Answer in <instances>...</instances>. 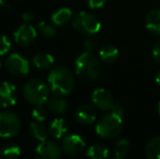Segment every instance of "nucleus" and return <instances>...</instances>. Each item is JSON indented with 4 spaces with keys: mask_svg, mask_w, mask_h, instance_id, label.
I'll list each match as a JSON object with an SVG mask.
<instances>
[{
    "mask_svg": "<svg viewBox=\"0 0 160 159\" xmlns=\"http://www.w3.org/2000/svg\"><path fill=\"white\" fill-rule=\"evenodd\" d=\"M48 84L50 91L56 96H65L73 91L75 77L68 67L58 66L48 75Z\"/></svg>",
    "mask_w": 160,
    "mask_h": 159,
    "instance_id": "obj_1",
    "label": "nucleus"
},
{
    "mask_svg": "<svg viewBox=\"0 0 160 159\" xmlns=\"http://www.w3.org/2000/svg\"><path fill=\"white\" fill-rule=\"evenodd\" d=\"M75 72L84 80H97L100 77L102 67L94 52L84 51L75 61Z\"/></svg>",
    "mask_w": 160,
    "mask_h": 159,
    "instance_id": "obj_2",
    "label": "nucleus"
},
{
    "mask_svg": "<svg viewBox=\"0 0 160 159\" xmlns=\"http://www.w3.org/2000/svg\"><path fill=\"white\" fill-rule=\"evenodd\" d=\"M49 86L39 79H32L24 84V98L34 106H42L49 98Z\"/></svg>",
    "mask_w": 160,
    "mask_h": 159,
    "instance_id": "obj_3",
    "label": "nucleus"
},
{
    "mask_svg": "<svg viewBox=\"0 0 160 159\" xmlns=\"http://www.w3.org/2000/svg\"><path fill=\"white\" fill-rule=\"evenodd\" d=\"M123 121L121 116L114 112L103 115L96 124V133L102 138H113L121 133Z\"/></svg>",
    "mask_w": 160,
    "mask_h": 159,
    "instance_id": "obj_4",
    "label": "nucleus"
},
{
    "mask_svg": "<svg viewBox=\"0 0 160 159\" xmlns=\"http://www.w3.org/2000/svg\"><path fill=\"white\" fill-rule=\"evenodd\" d=\"M72 25H73L74 30L85 36L95 35L96 33L99 32L101 26L96 15H94L93 13L85 12V11H82L78 14H76Z\"/></svg>",
    "mask_w": 160,
    "mask_h": 159,
    "instance_id": "obj_5",
    "label": "nucleus"
},
{
    "mask_svg": "<svg viewBox=\"0 0 160 159\" xmlns=\"http://www.w3.org/2000/svg\"><path fill=\"white\" fill-rule=\"evenodd\" d=\"M21 119L15 112L2 111L0 112V137L10 138L18 135L21 130Z\"/></svg>",
    "mask_w": 160,
    "mask_h": 159,
    "instance_id": "obj_6",
    "label": "nucleus"
},
{
    "mask_svg": "<svg viewBox=\"0 0 160 159\" xmlns=\"http://www.w3.org/2000/svg\"><path fill=\"white\" fill-rule=\"evenodd\" d=\"M6 68L12 75L24 77L30 71V63L20 53H11L6 60Z\"/></svg>",
    "mask_w": 160,
    "mask_h": 159,
    "instance_id": "obj_7",
    "label": "nucleus"
},
{
    "mask_svg": "<svg viewBox=\"0 0 160 159\" xmlns=\"http://www.w3.org/2000/svg\"><path fill=\"white\" fill-rule=\"evenodd\" d=\"M61 157V148L55 142L44 141L36 147L35 158L37 159H57Z\"/></svg>",
    "mask_w": 160,
    "mask_h": 159,
    "instance_id": "obj_8",
    "label": "nucleus"
},
{
    "mask_svg": "<svg viewBox=\"0 0 160 159\" xmlns=\"http://www.w3.org/2000/svg\"><path fill=\"white\" fill-rule=\"evenodd\" d=\"M85 142L80 135L71 134L63 138L62 142V151L67 155L70 156H78L85 151Z\"/></svg>",
    "mask_w": 160,
    "mask_h": 159,
    "instance_id": "obj_9",
    "label": "nucleus"
},
{
    "mask_svg": "<svg viewBox=\"0 0 160 159\" xmlns=\"http://www.w3.org/2000/svg\"><path fill=\"white\" fill-rule=\"evenodd\" d=\"M17 102V87L10 82L0 83V106L9 108Z\"/></svg>",
    "mask_w": 160,
    "mask_h": 159,
    "instance_id": "obj_10",
    "label": "nucleus"
},
{
    "mask_svg": "<svg viewBox=\"0 0 160 159\" xmlns=\"http://www.w3.org/2000/svg\"><path fill=\"white\" fill-rule=\"evenodd\" d=\"M37 32L30 24H23L14 32V40L20 46H28L35 40Z\"/></svg>",
    "mask_w": 160,
    "mask_h": 159,
    "instance_id": "obj_11",
    "label": "nucleus"
},
{
    "mask_svg": "<svg viewBox=\"0 0 160 159\" xmlns=\"http://www.w3.org/2000/svg\"><path fill=\"white\" fill-rule=\"evenodd\" d=\"M94 105L101 110H110L113 105V97L111 93L105 88H97L92 95Z\"/></svg>",
    "mask_w": 160,
    "mask_h": 159,
    "instance_id": "obj_12",
    "label": "nucleus"
},
{
    "mask_svg": "<svg viewBox=\"0 0 160 159\" xmlns=\"http://www.w3.org/2000/svg\"><path fill=\"white\" fill-rule=\"evenodd\" d=\"M74 117H75L76 122L81 123V124L89 125L95 122L96 111H95V109L92 106H89V105H80V106L75 109Z\"/></svg>",
    "mask_w": 160,
    "mask_h": 159,
    "instance_id": "obj_13",
    "label": "nucleus"
},
{
    "mask_svg": "<svg viewBox=\"0 0 160 159\" xmlns=\"http://www.w3.org/2000/svg\"><path fill=\"white\" fill-rule=\"evenodd\" d=\"M145 25L149 32L160 35V9H152L146 14Z\"/></svg>",
    "mask_w": 160,
    "mask_h": 159,
    "instance_id": "obj_14",
    "label": "nucleus"
},
{
    "mask_svg": "<svg viewBox=\"0 0 160 159\" xmlns=\"http://www.w3.org/2000/svg\"><path fill=\"white\" fill-rule=\"evenodd\" d=\"M99 57L105 63L111 64L116 62L119 58V49L114 45H105L99 50Z\"/></svg>",
    "mask_w": 160,
    "mask_h": 159,
    "instance_id": "obj_15",
    "label": "nucleus"
},
{
    "mask_svg": "<svg viewBox=\"0 0 160 159\" xmlns=\"http://www.w3.org/2000/svg\"><path fill=\"white\" fill-rule=\"evenodd\" d=\"M55 63V58L47 52H39L33 58V64L39 70H48Z\"/></svg>",
    "mask_w": 160,
    "mask_h": 159,
    "instance_id": "obj_16",
    "label": "nucleus"
},
{
    "mask_svg": "<svg viewBox=\"0 0 160 159\" xmlns=\"http://www.w3.org/2000/svg\"><path fill=\"white\" fill-rule=\"evenodd\" d=\"M47 108L49 111L56 115H62L67 111L68 108V102L67 100L61 98V96H57V97L50 98L47 100Z\"/></svg>",
    "mask_w": 160,
    "mask_h": 159,
    "instance_id": "obj_17",
    "label": "nucleus"
},
{
    "mask_svg": "<svg viewBox=\"0 0 160 159\" xmlns=\"http://www.w3.org/2000/svg\"><path fill=\"white\" fill-rule=\"evenodd\" d=\"M49 130H50V134L52 137L61 138L62 136L67 134L69 127H68L67 121L62 119V118H58V119H55L51 122Z\"/></svg>",
    "mask_w": 160,
    "mask_h": 159,
    "instance_id": "obj_18",
    "label": "nucleus"
},
{
    "mask_svg": "<svg viewBox=\"0 0 160 159\" xmlns=\"http://www.w3.org/2000/svg\"><path fill=\"white\" fill-rule=\"evenodd\" d=\"M145 153L148 158L160 159V136L150 138L145 146Z\"/></svg>",
    "mask_w": 160,
    "mask_h": 159,
    "instance_id": "obj_19",
    "label": "nucleus"
},
{
    "mask_svg": "<svg viewBox=\"0 0 160 159\" xmlns=\"http://www.w3.org/2000/svg\"><path fill=\"white\" fill-rule=\"evenodd\" d=\"M72 17V11L69 8H61L57 10L51 17L52 22L56 25H63L67 22H69Z\"/></svg>",
    "mask_w": 160,
    "mask_h": 159,
    "instance_id": "obj_20",
    "label": "nucleus"
},
{
    "mask_svg": "<svg viewBox=\"0 0 160 159\" xmlns=\"http://www.w3.org/2000/svg\"><path fill=\"white\" fill-rule=\"evenodd\" d=\"M30 132L32 134V136L35 140L39 141V142H44L47 140V131L46 127L42 124V122H32L30 124Z\"/></svg>",
    "mask_w": 160,
    "mask_h": 159,
    "instance_id": "obj_21",
    "label": "nucleus"
},
{
    "mask_svg": "<svg viewBox=\"0 0 160 159\" xmlns=\"http://www.w3.org/2000/svg\"><path fill=\"white\" fill-rule=\"evenodd\" d=\"M87 157L93 159H103L108 157V148L101 144L92 145L86 153Z\"/></svg>",
    "mask_w": 160,
    "mask_h": 159,
    "instance_id": "obj_22",
    "label": "nucleus"
},
{
    "mask_svg": "<svg viewBox=\"0 0 160 159\" xmlns=\"http://www.w3.org/2000/svg\"><path fill=\"white\" fill-rule=\"evenodd\" d=\"M130 151V142L128 140H120L114 145V157L117 159L124 158Z\"/></svg>",
    "mask_w": 160,
    "mask_h": 159,
    "instance_id": "obj_23",
    "label": "nucleus"
},
{
    "mask_svg": "<svg viewBox=\"0 0 160 159\" xmlns=\"http://www.w3.org/2000/svg\"><path fill=\"white\" fill-rule=\"evenodd\" d=\"M21 155V149L17 145H8V146H4L3 148L0 151V157L3 158H17Z\"/></svg>",
    "mask_w": 160,
    "mask_h": 159,
    "instance_id": "obj_24",
    "label": "nucleus"
},
{
    "mask_svg": "<svg viewBox=\"0 0 160 159\" xmlns=\"http://www.w3.org/2000/svg\"><path fill=\"white\" fill-rule=\"evenodd\" d=\"M38 32L45 38H52L56 36V28L52 25L48 24L47 22H40L38 24Z\"/></svg>",
    "mask_w": 160,
    "mask_h": 159,
    "instance_id": "obj_25",
    "label": "nucleus"
},
{
    "mask_svg": "<svg viewBox=\"0 0 160 159\" xmlns=\"http://www.w3.org/2000/svg\"><path fill=\"white\" fill-rule=\"evenodd\" d=\"M32 117L35 119V121L38 122H42V121L46 120L47 118V111L46 109L42 106H36L32 111Z\"/></svg>",
    "mask_w": 160,
    "mask_h": 159,
    "instance_id": "obj_26",
    "label": "nucleus"
},
{
    "mask_svg": "<svg viewBox=\"0 0 160 159\" xmlns=\"http://www.w3.org/2000/svg\"><path fill=\"white\" fill-rule=\"evenodd\" d=\"M98 40H97L94 35H89L84 40V47L85 51H89V52H94L98 47Z\"/></svg>",
    "mask_w": 160,
    "mask_h": 159,
    "instance_id": "obj_27",
    "label": "nucleus"
},
{
    "mask_svg": "<svg viewBox=\"0 0 160 159\" xmlns=\"http://www.w3.org/2000/svg\"><path fill=\"white\" fill-rule=\"evenodd\" d=\"M11 48V40L7 35L0 36V56H4Z\"/></svg>",
    "mask_w": 160,
    "mask_h": 159,
    "instance_id": "obj_28",
    "label": "nucleus"
},
{
    "mask_svg": "<svg viewBox=\"0 0 160 159\" xmlns=\"http://www.w3.org/2000/svg\"><path fill=\"white\" fill-rule=\"evenodd\" d=\"M110 110H111V112H114L119 116H122L123 113H124V106H123L121 102H113V105H112Z\"/></svg>",
    "mask_w": 160,
    "mask_h": 159,
    "instance_id": "obj_29",
    "label": "nucleus"
},
{
    "mask_svg": "<svg viewBox=\"0 0 160 159\" xmlns=\"http://www.w3.org/2000/svg\"><path fill=\"white\" fill-rule=\"evenodd\" d=\"M152 57H154L155 61L160 64V38L157 40L152 48Z\"/></svg>",
    "mask_w": 160,
    "mask_h": 159,
    "instance_id": "obj_30",
    "label": "nucleus"
},
{
    "mask_svg": "<svg viewBox=\"0 0 160 159\" xmlns=\"http://www.w3.org/2000/svg\"><path fill=\"white\" fill-rule=\"evenodd\" d=\"M87 4L89 6V8L92 9H99L106 3L107 0H86Z\"/></svg>",
    "mask_w": 160,
    "mask_h": 159,
    "instance_id": "obj_31",
    "label": "nucleus"
},
{
    "mask_svg": "<svg viewBox=\"0 0 160 159\" xmlns=\"http://www.w3.org/2000/svg\"><path fill=\"white\" fill-rule=\"evenodd\" d=\"M22 19H23V21L26 22V23H30V22H32L34 20V13L32 11H25V12L22 14Z\"/></svg>",
    "mask_w": 160,
    "mask_h": 159,
    "instance_id": "obj_32",
    "label": "nucleus"
},
{
    "mask_svg": "<svg viewBox=\"0 0 160 159\" xmlns=\"http://www.w3.org/2000/svg\"><path fill=\"white\" fill-rule=\"evenodd\" d=\"M156 83H157V85L160 87V71L157 73V75H156Z\"/></svg>",
    "mask_w": 160,
    "mask_h": 159,
    "instance_id": "obj_33",
    "label": "nucleus"
},
{
    "mask_svg": "<svg viewBox=\"0 0 160 159\" xmlns=\"http://www.w3.org/2000/svg\"><path fill=\"white\" fill-rule=\"evenodd\" d=\"M3 3H4L3 0H0V9H1L2 7H3Z\"/></svg>",
    "mask_w": 160,
    "mask_h": 159,
    "instance_id": "obj_34",
    "label": "nucleus"
},
{
    "mask_svg": "<svg viewBox=\"0 0 160 159\" xmlns=\"http://www.w3.org/2000/svg\"><path fill=\"white\" fill-rule=\"evenodd\" d=\"M158 109H159V113H160V102H159V108Z\"/></svg>",
    "mask_w": 160,
    "mask_h": 159,
    "instance_id": "obj_35",
    "label": "nucleus"
}]
</instances>
